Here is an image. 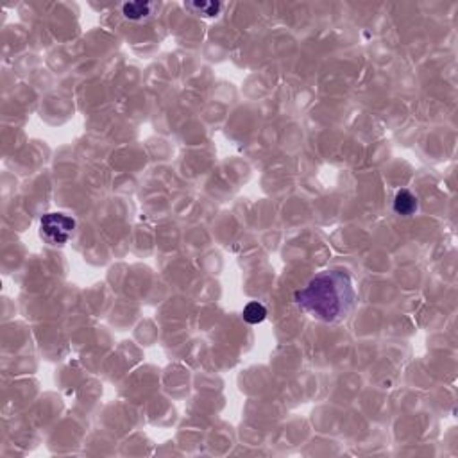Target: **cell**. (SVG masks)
Listing matches in <instances>:
<instances>
[{
  "label": "cell",
  "instance_id": "cell-1",
  "mask_svg": "<svg viewBox=\"0 0 458 458\" xmlns=\"http://www.w3.org/2000/svg\"><path fill=\"white\" fill-rule=\"evenodd\" d=\"M293 301L306 315L315 321L337 324L348 319L357 304V290L346 271H322L310 280L304 289L298 290Z\"/></svg>",
  "mask_w": 458,
  "mask_h": 458
},
{
  "label": "cell",
  "instance_id": "cell-2",
  "mask_svg": "<svg viewBox=\"0 0 458 458\" xmlns=\"http://www.w3.org/2000/svg\"><path fill=\"white\" fill-rule=\"evenodd\" d=\"M75 229V220L64 213H47L40 222V234L51 245H63Z\"/></svg>",
  "mask_w": 458,
  "mask_h": 458
},
{
  "label": "cell",
  "instance_id": "cell-6",
  "mask_svg": "<svg viewBox=\"0 0 458 458\" xmlns=\"http://www.w3.org/2000/svg\"><path fill=\"white\" fill-rule=\"evenodd\" d=\"M190 11L195 14H202V16H217L222 11L224 5L219 2H193V4H184Z\"/></svg>",
  "mask_w": 458,
  "mask_h": 458
},
{
  "label": "cell",
  "instance_id": "cell-5",
  "mask_svg": "<svg viewBox=\"0 0 458 458\" xmlns=\"http://www.w3.org/2000/svg\"><path fill=\"white\" fill-rule=\"evenodd\" d=\"M242 315L248 324H260L267 319V308L261 302H249L248 306L243 308Z\"/></svg>",
  "mask_w": 458,
  "mask_h": 458
},
{
  "label": "cell",
  "instance_id": "cell-3",
  "mask_svg": "<svg viewBox=\"0 0 458 458\" xmlns=\"http://www.w3.org/2000/svg\"><path fill=\"white\" fill-rule=\"evenodd\" d=\"M160 8L158 2H125L122 4V16L129 22H149L156 16Z\"/></svg>",
  "mask_w": 458,
  "mask_h": 458
},
{
  "label": "cell",
  "instance_id": "cell-4",
  "mask_svg": "<svg viewBox=\"0 0 458 458\" xmlns=\"http://www.w3.org/2000/svg\"><path fill=\"white\" fill-rule=\"evenodd\" d=\"M417 197L410 190H399L394 197V211L401 217H410L417 211Z\"/></svg>",
  "mask_w": 458,
  "mask_h": 458
}]
</instances>
